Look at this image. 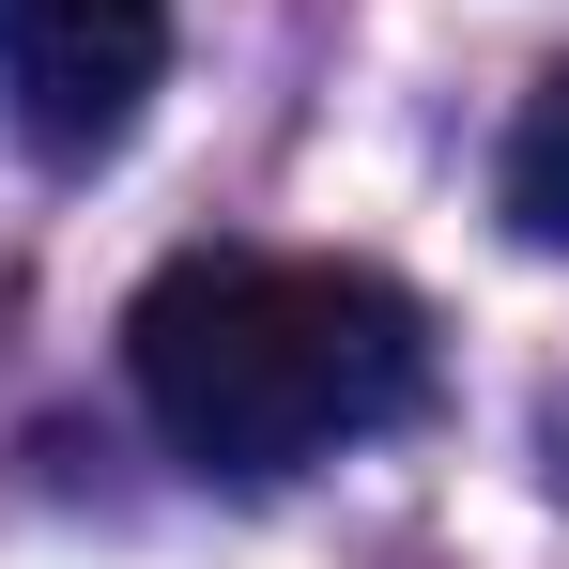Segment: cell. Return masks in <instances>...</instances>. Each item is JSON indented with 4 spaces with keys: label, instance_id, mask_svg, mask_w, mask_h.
Instances as JSON below:
<instances>
[{
    "label": "cell",
    "instance_id": "obj_1",
    "mask_svg": "<svg viewBox=\"0 0 569 569\" xmlns=\"http://www.w3.org/2000/svg\"><path fill=\"white\" fill-rule=\"evenodd\" d=\"M123 385L170 431V462L231 477H308L416 416L431 385V323L416 292L370 262H278V247H186L123 308Z\"/></svg>",
    "mask_w": 569,
    "mask_h": 569
},
{
    "label": "cell",
    "instance_id": "obj_2",
    "mask_svg": "<svg viewBox=\"0 0 569 569\" xmlns=\"http://www.w3.org/2000/svg\"><path fill=\"white\" fill-rule=\"evenodd\" d=\"M170 78V0H0V123L31 170H108Z\"/></svg>",
    "mask_w": 569,
    "mask_h": 569
},
{
    "label": "cell",
    "instance_id": "obj_3",
    "mask_svg": "<svg viewBox=\"0 0 569 569\" xmlns=\"http://www.w3.org/2000/svg\"><path fill=\"white\" fill-rule=\"evenodd\" d=\"M492 200H508V231H523V247H555V262H569V62L539 78V108L508 123V170H492Z\"/></svg>",
    "mask_w": 569,
    "mask_h": 569
},
{
    "label": "cell",
    "instance_id": "obj_4",
    "mask_svg": "<svg viewBox=\"0 0 569 569\" xmlns=\"http://www.w3.org/2000/svg\"><path fill=\"white\" fill-rule=\"evenodd\" d=\"M539 447H555V492H569V400H555V416H539Z\"/></svg>",
    "mask_w": 569,
    "mask_h": 569
}]
</instances>
